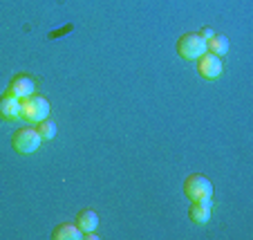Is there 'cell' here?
<instances>
[{
    "label": "cell",
    "mask_w": 253,
    "mask_h": 240,
    "mask_svg": "<svg viewBox=\"0 0 253 240\" xmlns=\"http://www.w3.org/2000/svg\"><path fill=\"white\" fill-rule=\"evenodd\" d=\"M41 142H43V137L39 135L36 128H20V130H16L11 146H14V150L18 155H32L39 150Z\"/></svg>",
    "instance_id": "3957f363"
},
{
    "label": "cell",
    "mask_w": 253,
    "mask_h": 240,
    "mask_svg": "<svg viewBox=\"0 0 253 240\" xmlns=\"http://www.w3.org/2000/svg\"><path fill=\"white\" fill-rule=\"evenodd\" d=\"M49 101L41 95H32L27 99L20 101V112H23V119L29 124H41L49 117Z\"/></svg>",
    "instance_id": "6da1fadb"
},
{
    "label": "cell",
    "mask_w": 253,
    "mask_h": 240,
    "mask_svg": "<svg viewBox=\"0 0 253 240\" xmlns=\"http://www.w3.org/2000/svg\"><path fill=\"white\" fill-rule=\"evenodd\" d=\"M211 204H213V200H200V202H193L191 211H188V216H191V220L195 222V225H206V222L211 220Z\"/></svg>",
    "instance_id": "ba28073f"
},
{
    "label": "cell",
    "mask_w": 253,
    "mask_h": 240,
    "mask_svg": "<svg viewBox=\"0 0 253 240\" xmlns=\"http://www.w3.org/2000/svg\"><path fill=\"white\" fill-rule=\"evenodd\" d=\"M36 130H39V135L43 137V140H54V135H56V124L49 121V119H45V121H41Z\"/></svg>",
    "instance_id": "7c38bea8"
},
{
    "label": "cell",
    "mask_w": 253,
    "mask_h": 240,
    "mask_svg": "<svg viewBox=\"0 0 253 240\" xmlns=\"http://www.w3.org/2000/svg\"><path fill=\"white\" fill-rule=\"evenodd\" d=\"M206 52V41L200 36V32H188L177 41V54L184 61H197Z\"/></svg>",
    "instance_id": "7a4b0ae2"
},
{
    "label": "cell",
    "mask_w": 253,
    "mask_h": 240,
    "mask_svg": "<svg viewBox=\"0 0 253 240\" xmlns=\"http://www.w3.org/2000/svg\"><path fill=\"white\" fill-rule=\"evenodd\" d=\"M7 92L23 101V99H27V96L36 95V81H34L29 74H16L9 81V86H7Z\"/></svg>",
    "instance_id": "8992f818"
},
{
    "label": "cell",
    "mask_w": 253,
    "mask_h": 240,
    "mask_svg": "<svg viewBox=\"0 0 253 240\" xmlns=\"http://www.w3.org/2000/svg\"><path fill=\"white\" fill-rule=\"evenodd\" d=\"M222 70H224V67H222V61H220V56H215V54L204 52L200 58H197V72H200V77L209 79V81L220 77Z\"/></svg>",
    "instance_id": "5b68a950"
},
{
    "label": "cell",
    "mask_w": 253,
    "mask_h": 240,
    "mask_svg": "<svg viewBox=\"0 0 253 240\" xmlns=\"http://www.w3.org/2000/svg\"><path fill=\"white\" fill-rule=\"evenodd\" d=\"M213 29H209V27H204V29H202V32H200V36H202V39H204V41H209L211 39V36H213Z\"/></svg>",
    "instance_id": "4fadbf2b"
},
{
    "label": "cell",
    "mask_w": 253,
    "mask_h": 240,
    "mask_svg": "<svg viewBox=\"0 0 253 240\" xmlns=\"http://www.w3.org/2000/svg\"><path fill=\"white\" fill-rule=\"evenodd\" d=\"M206 52L215 54V56H224L229 52V39L222 36V34H213L209 41H206Z\"/></svg>",
    "instance_id": "8fae6325"
},
{
    "label": "cell",
    "mask_w": 253,
    "mask_h": 240,
    "mask_svg": "<svg viewBox=\"0 0 253 240\" xmlns=\"http://www.w3.org/2000/svg\"><path fill=\"white\" fill-rule=\"evenodd\" d=\"M77 227L83 231V234L96 231V227H99V216H96V211H92V209H83V211L77 216Z\"/></svg>",
    "instance_id": "30bf717a"
},
{
    "label": "cell",
    "mask_w": 253,
    "mask_h": 240,
    "mask_svg": "<svg viewBox=\"0 0 253 240\" xmlns=\"http://www.w3.org/2000/svg\"><path fill=\"white\" fill-rule=\"evenodd\" d=\"M0 119L2 121H20L23 112H20V99L9 92L0 96Z\"/></svg>",
    "instance_id": "52a82bcc"
},
{
    "label": "cell",
    "mask_w": 253,
    "mask_h": 240,
    "mask_svg": "<svg viewBox=\"0 0 253 240\" xmlns=\"http://www.w3.org/2000/svg\"><path fill=\"white\" fill-rule=\"evenodd\" d=\"M52 238L54 240H81L83 231L77 225H72V222H63V225H58L52 231Z\"/></svg>",
    "instance_id": "9c48e42d"
},
{
    "label": "cell",
    "mask_w": 253,
    "mask_h": 240,
    "mask_svg": "<svg viewBox=\"0 0 253 240\" xmlns=\"http://www.w3.org/2000/svg\"><path fill=\"white\" fill-rule=\"evenodd\" d=\"M184 193L191 202L209 200V197H213V184L206 175H191L184 182Z\"/></svg>",
    "instance_id": "277c9868"
}]
</instances>
